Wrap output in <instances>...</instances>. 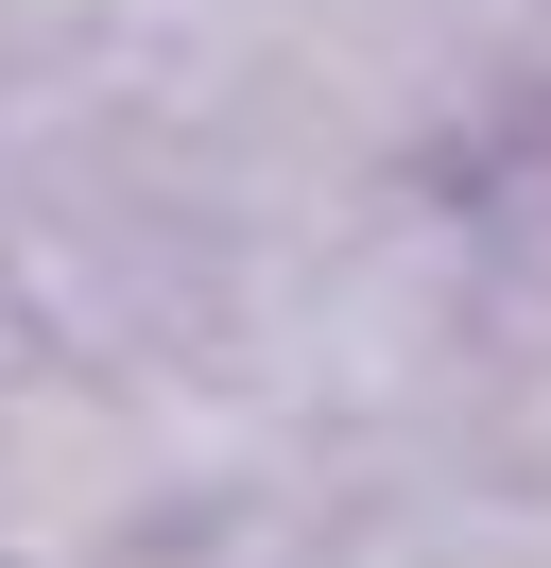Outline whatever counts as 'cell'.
<instances>
[{
    "label": "cell",
    "mask_w": 551,
    "mask_h": 568,
    "mask_svg": "<svg viewBox=\"0 0 551 568\" xmlns=\"http://www.w3.org/2000/svg\"><path fill=\"white\" fill-rule=\"evenodd\" d=\"M18 362H34V327H18V311H0V379H18Z\"/></svg>",
    "instance_id": "cell-2"
},
{
    "label": "cell",
    "mask_w": 551,
    "mask_h": 568,
    "mask_svg": "<svg viewBox=\"0 0 551 568\" xmlns=\"http://www.w3.org/2000/svg\"><path fill=\"white\" fill-rule=\"evenodd\" d=\"M156 0H0V70H52V52H103V36H138Z\"/></svg>",
    "instance_id": "cell-1"
}]
</instances>
